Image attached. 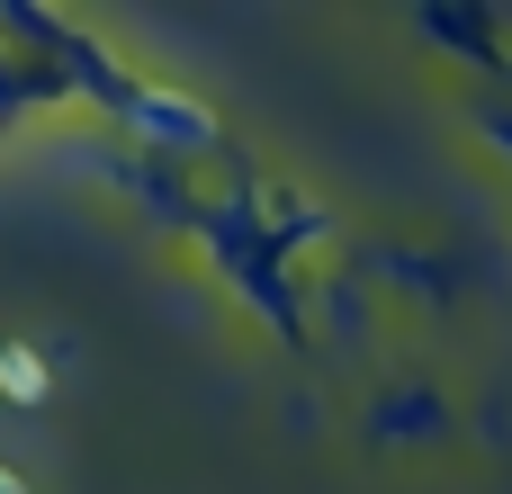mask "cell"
<instances>
[{"mask_svg": "<svg viewBox=\"0 0 512 494\" xmlns=\"http://www.w3.org/2000/svg\"><path fill=\"white\" fill-rule=\"evenodd\" d=\"M0 387H18V396H36L45 378H36V360H27V351H0Z\"/></svg>", "mask_w": 512, "mask_h": 494, "instance_id": "6da1fadb", "label": "cell"}, {"mask_svg": "<svg viewBox=\"0 0 512 494\" xmlns=\"http://www.w3.org/2000/svg\"><path fill=\"white\" fill-rule=\"evenodd\" d=\"M0 494H27V486H18V477H0Z\"/></svg>", "mask_w": 512, "mask_h": 494, "instance_id": "7a4b0ae2", "label": "cell"}]
</instances>
